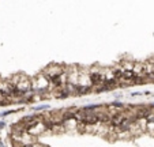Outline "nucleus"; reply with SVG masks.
Listing matches in <instances>:
<instances>
[{"label": "nucleus", "mask_w": 154, "mask_h": 147, "mask_svg": "<svg viewBox=\"0 0 154 147\" xmlns=\"http://www.w3.org/2000/svg\"><path fill=\"white\" fill-rule=\"evenodd\" d=\"M104 75L102 74H90V82L93 83V85H102L104 83Z\"/></svg>", "instance_id": "f257e3e1"}, {"label": "nucleus", "mask_w": 154, "mask_h": 147, "mask_svg": "<svg viewBox=\"0 0 154 147\" xmlns=\"http://www.w3.org/2000/svg\"><path fill=\"white\" fill-rule=\"evenodd\" d=\"M49 80L52 82V85L60 87V86H62V74H53V75H51Z\"/></svg>", "instance_id": "f03ea898"}]
</instances>
